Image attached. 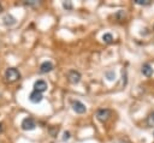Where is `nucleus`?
<instances>
[{"mask_svg":"<svg viewBox=\"0 0 154 143\" xmlns=\"http://www.w3.org/2000/svg\"><path fill=\"white\" fill-rule=\"evenodd\" d=\"M81 77H82L81 73H79L78 71H76V70H70V71L67 72V79H69V82L72 83V84L79 83Z\"/></svg>","mask_w":154,"mask_h":143,"instance_id":"nucleus-4","label":"nucleus"},{"mask_svg":"<svg viewBox=\"0 0 154 143\" xmlns=\"http://www.w3.org/2000/svg\"><path fill=\"white\" fill-rule=\"evenodd\" d=\"M38 1H35V0H30V1H24V5H26V6H32V7H35V6H38Z\"/></svg>","mask_w":154,"mask_h":143,"instance_id":"nucleus-14","label":"nucleus"},{"mask_svg":"<svg viewBox=\"0 0 154 143\" xmlns=\"http://www.w3.org/2000/svg\"><path fill=\"white\" fill-rule=\"evenodd\" d=\"M54 68V66H53V64H52V61H43L41 65H40V73H48V72H51L52 70Z\"/></svg>","mask_w":154,"mask_h":143,"instance_id":"nucleus-7","label":"nucleus"},{"mask_svg":"<svg viewBox=\"0 0 154 143\" xmlns=\"http://www.w3.org/2000/svg\"><path fill=\"white\" fill-rule=\"evenodd\" d=\"M70 138V132H65L64 133V139H69Z\"/></svg>","mask_w":154,"mask_h":143,"instance_id":"nucleus-17","label":"nucleus"},{"mask_svg":"<svg viewBox=\"0 0 154 143\" xmlns=\"http://www.w3.org/2000/svg\"><path fill=\"white\" fill-rule=\"evenodd\" d=\"M20 126H22V129H23L24 131H30V130H34V129L36 127V123H35V120H34L32 118L28 117V118H24V119L22 120Z\"/></svg>","mask_w":154,"mask_h":143,"instance_id":"nucleus-3","label":"nucleus"},{"mask_svg":"<svg viewBox=\"0 0 154 143\" xmlns=\"http://www.w3.org/2000/svg\"><path fill=\"white\" fill-rule=\"evenodd\" d=\"M102 40H103V42H106V43H111V42L113 41V36H112V34L106 32V34H103Z\"/></svg>","mask_w":154,"mask_h":143,"instance_id":"nucleus-11","label":"nucleus"},{"mask_svg":"<svg viewBox=\"0 0 154 143\" xmlns=\"http://www.w3.org/2000/svg\"><path fill=\"white\" fill-rule=\"evenodd\" d=\"M42 99H43V96H42V93H38V91H31L30 93V95H29V100H30V102H32V103H38V102H41L42 101Z\"/></svg>","mask_w":154,"mask_h":143,"instance_id":"nucleus-8","label":"nucleus"},{"mask_svg":"<svg viewBox=\"0 0 154 143\" xmlns=\"http://www.w3.org/2000/svg\"><path fill=\"white\" fill-rule=\"evenodd\" d=\"M141 72L143 76L146 77H150L153 75V67L149 65V64H143L142 65V68H141Z\"/></svg>","mask_w":154,"mask_h":143,"instance_id":"nucleus-9","label":"nucleus"},{"mask_svg":"<svg viewBox=\"0 0 154 143\" xmlns=\"http://www.w3.org/2000/svg\"><path fill=\"white\" fill-rule=\"evenodd\" d=\"M2 132V125H1V123H0V133Z\"/></svg>","mask_w":154,"mask_h":143,"instance_id":"nucleus-19","label":"nucleus"},{"mask_svg":"<svg viewBox=\"0 0 154 143\" xmlns=\"http://www.w3.org/2000/svg\"><path fill=\"white\" fill-rule=\"evenodd\" d=\"M147 124H148L149 126H154V112L149 114V117H148V119H147Z\"/></svg>","mask_w":154,"mask_h":143,"instance_id":"nucleus-13","label":"nucleus"},{"mask_svg":"<svg viewBox=\"0 0 154 143\" xmlns=\"http://www.w3.org/2000/svg\"><path fill=\"white\" fill-rule=\"evenodd\" d=\"M63 7L66 10H71L72 8V2L71 1H64L63 2Z\"/></svg>","mask_w":154,"mask_h":143,"instance_id":"nucleus-15","label":"nucleus"},{"mask_svg":"<svg viewBox=\"0 0 154 143\" xmlns=\"http://www.w3.org/2000/svg\"><path fill=\"white\" fill-rule=\"evenodd\" d=\"M113 143H128L126 141H123V139H118V141H116V142H113Z\"/></svg>","mask_w":154,"mask_h":143,"instance_id":"nucleus-18","label":"nucleus"},{"mask_svg":"<svg viewBox=\"0 0 154 143\" xmlns=\"http://www.w3.org/2000/svg\"><path fill=\"white\" fill-rule=\"evenodd\" d=\"M135 4H137V5H149V0H135Z\"/></svg>","mask_w":154,"mask_h":143,"instance_id":"nucleus-16","label":"nucleus"},{"mask_svg":"<svg viewBox=\"0 0 154 143\" xmlns=\"http://www.w3.org/2000/svg\"><path fill=\"white\" fill-rule=\"evenodd\" d=\"M19 78H20V73H19V71L17 68L10 67V68H7L5 71V79L8 83H13V82L18 81Z\"/></svg>","mask_w":154,"mask_h":143,"instance_id":"nucleus-1","label":"nucleus"},{"mask_svg":"<svg viewBox=\"0 0 154 143\" xmlns=\"http://www.w3.org/2000/svg\"><path fill=\"white\" fill-rule=\"evenodd\" d=\"M4 23L6 24V25H13V24H16V18H13L11 14H6L5 17H4Z\"/></svg>","mask_w":154,"mask_h":143,"instance_id":"nucleus-10","label":"nucleus"},{"mask_svg":"<svg viewBox=\"0 0 154 143\" xmlns=\"http://www.w3.org/2000/svg\"><path fill=\"white\" fill-rule=\"evenodd\" d=\"M72 109L76 112V113H78V114H83V113H85V111H87V107H85V105L84 103H82L81 101H72Z\"/></svg>","mask_w":154,"mask_h":143,"instance_id":"nucleus-5","label":"nucleus"},{"mask_svg":"<svg viewBox=\"0 0 154 143\" xmlns=\"http://www.w3.org/2000/svg\"><path fill=\"white\" fill-rule=\"evenodd\" d=\"M106 78H107L108 81H113V79L116 78V72H114V71H107V72H106Z\"/></svg>","mask_w":154,"mask_h":143,"instance_id":"nucleus-12","label":"nucleus"},{"mask_svg":"<svg viewBox=\"0 0 154 143\" xmlns=\"http://www.w3.org/2000/svg\"><path fill=\"white\" fill-rule=\"evenodd\" d=\"M1 12H2V6L0 5V13H1Z\"/></svg>","mask_w":154,"mask_h":143,"instance_id":"nucleus-20","label":"nucleus"},{"mask_svg":"<svg viewBox=\"0 0 154 143\" xmlns=\"http://www.w3.org/2000/svg\"><path fill=\"white\" fill-rule=\"evenodd\" d=\"M34 90L35 91H38V93H42V91H46L47 90V83L46 81L43 79H38L34 83Z\"/></svg>","mask_w":154,"mask_h":143,"instance_id":"nucleus-6","label":"nucleus"},{"mask_svg":"<svg viewBox=\"0 0 154 143\" xmlns=\"http://www.w3.org/2000/svg\"><path fill=\"white\" fill-rule=\"evenodd\" d=\"M111 114H112L111 109H108V108H101V109H97V111H96L95 117H96V119H97L99 121L105 123V121H107V120L109 119Z\"/></svg>","mask_w":154,"mask_h":143,"instance_id":"nucleus-2","label":"nucleus"}]
</instances>
